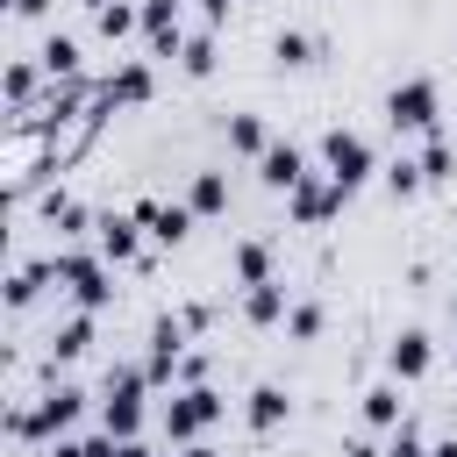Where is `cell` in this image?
I'll list each match as a JSON object with an SVG mask.
<instances>
[{"instance_id": "1", "label": "cell", "mask_w": 457, "mask_h": 457, "mask_svg": "<svg viewBox=\"0 0 457 457\" xmlns=\"http://www.w3.org/2000/svg\"><path fill=\"white\" fill-rule=\"evenodd\" d=\"M50 278L71 293V307H86V314H100L107 300H114V264L100 257V250H50Z\"/></svg>"}, {"instance_id": "2", "label": "cell", "mask_w": 457, "mask_h": 457, "mask_svg": "<svg viewBox=\"0 0 457 457\" xmlns=\"http://www.w3.org/2000/svg\"><path fill=\"white\" fill-rule=\"evenodd\" d=\"M221 414H228V400H221L214 386H179V393L164 400V436L186 450V443H200V436H207Z\"/></svg>"}, {"instance_id": "3", "label": "cell", "mask_w": 457, "mask_h": 457, "mask_svg": "<svg viewBox=\"0 0 457 457\" xmlns=\"http://www.w3.org/2000/svg\"><path fill=\"white\" fill-rule=\"evenodd\" d=\"M321 164H328V179H336L343 193H357V186L378 171V150H371V136H357V129H328V136H321Z\"/></svg>"}, {"instance_id": "4", "label": "cell", "mask_w": 457, "mask_h": 457, "mask_svg": "<svg viewBox=\"0 0 457 457\" xmlns=\"http://www.w3.org/2000/svg\"><path fill=\"white\" fill-rule=\"evenodd\" d=\"M436 114H443V93H436V79H400L393 93H386V121L393 129H436Z\"/></svg>"}, {"instance_id": "5", "label": "cell", "mask_w": 457, "mask_h": 457, "mask_svg": "<svg viewBox=\"0 0 457 457\" xmlns=\"http://www.w3.org/2000/svg\"><path fill=\"white\" fill-rule=\"evenodd\" d=\"M186 343H193V328H186L179 314H157V321H150V364H143V371H150V386H171V378H179Z\"/></svg>"}, {"instance_id": "6", "label": "cell", "mask_w": 457, "mask_h": 457, "mask_svg": "<svg viewBox=\"0 0 457 457\" xmlns=\"http://www.w3.org/2000/svg\"><path fill=\"white\" fill-rule=\"evenodd\" d=\"M343 200H350V193H343V186H336L328 171H321V179L307 171V179H300V186L286 193V207H293V221H300V228H321L328 214H343Z\"/></svg>"}, {"instance_id": "7", "label": "cell", "mask_w": 457, "mask_h": 457, "mask_svg": "<svg viewBox=\"0 0 457 457\" xmlns=\"http://www.w3.org/2000/svg\"><path fill=\"white\" fill-rule=\"evenodd\" d=\"M79 414H86V393H79L71 378H50V386H43V400H36V443H57Z\"/></svg>"}, {"instance_id": "8", "label": "cell", "mask_w": 457, "mask_h": 457, "mask_svg": "<svg viewBox=\"0 0 457 457\" xmlns=\"http://www.w3.org/2000/svg\"><path fill=\"white\" fill-rule=\"evenodd\" d=\"M143 43H150V57H179L186 50V0H143Z\"/></svg>"}, {"instance_id": "9", "label": "cell", "mask_w": 457, "mask_h": 457, "mask_svg": "<svg viewBox=\"0 0 457 457\" xmlns=\"http://www.w3.org/2000/svg\"><path fill=\"white\" fill-rule=\"evenodd\" d=\"M129 214H136V221L150 228V243H164V250H179V243H186V228L200 221V214H193L186 200H136Z\"/></svg>"}, {"instance_id": "10", "label": "cell", "mask_w": 457, "mask_h": 457, "mask_svg": "<svg viewBox=\"0 0 457 457\" xmlns=\"http://www.w3.org/2000/svg\"><path fill=\"white\" fill-rule=\"evenodd\" d=\"M93 236H100V257H107V264H136V257H143V221H136L129 207H107V214L93 221Z\"/></svg>"}, {"instance_id": "11", "label": "cell", "mask_w": 457, "mask_h": 457, "mask_svg": "<svg viewBox=\"0 0 457 457\" xmlns=\"http://www.w3.org/2000/svg\"><path fill=\"white\" fill-rule=\"evenodd\" d=\"M93 93H100L107 107H143V100L157 93V71H150L143 57H129V64H114V71H107V79H100Z\"/></svg>"}, {"instance_id": "12", "label": "cell", "mask_w": 457, "mask_h": 457, "mask_svg": "<svg viewBox=\"0 0 457 457\" xmlns=\"http://www.w3.org/2000/svg\"><path fill=\"white\" fill-rule=\"evenodd\" d=\"M436 364V343H428V328H400L393 343H386V371L393 378H421Z\"/></svg>"}, {"instance_id": "13", "label": "cell", "mask_w": 457, "mask_h": 457, "mask_svg": "<svg viewBox=\"0 0 457 457\" xmlns=\"http://www.w3.org/2000/svg\"><path fill=\"white\" fill-rule=\"evenodd\" d=\"M257 179H264L271 193H293V186L307 179V150H300V143H271V150L257 157Z\"/></svg>"}, {"instance_id": "14", "label": "cell", "mask_w": 457, "mask_h": 457, "mask_svg": "<svg viewBox=\"0 0 457 457\" xmlns=\"http://www.w3.org/2000/svg\"><path fill=\"white\" fill-rule=\"evenodd\" d=\"M86 350H93V314H86V307H71V314L50 328V371H57V364H71V357H86Z\"/></svg>"}, {"instance_id": "15", "label": "cell", "mask_w": 457, "mask_h": 457, "mask_svg": "<svg viewBox=\"0 0 457 457\" xmlns=\"http://www.w3.org/2000/svg\"><path fill=\"white\" fill-rule=\"evenodd\" d=\"M43 79H50V71H43L36 57H14V64H7V79H0L7 107H14V114H36V86H43Z\"/></svg>"}, {"instance_id": "16", "label": "cell", "mask_w": 457, "mask_h": 457, "mask_svg": "<svg viewBox=\"0 0 457 457\" xmlns=\"http://www.w3.org/2000/svg\"><path fill=\"white\" fill-rule=\"evenodd\" d=\"M293 414V400H286V386H250V400H243V421L257 428V436H271L278 421Z\"/></svg>"}, {"instance_id": "17", "label": "cell", "mask_w": 457, "mask_h": 457, "mask_svg": "<svg viewBox=\"0 0 457 457\" xmlns=\"http://www.w3.org/2000/svg\"><path fill=\"white\" fill-rule=\"evenodd\" d=\"M36 64L50 71V86H57V79H79V64H86V57H79V36L50 29V36H43V50H36Z\"/></svg>"}, {"instance_id": "18", "label": "cell", "mask_w": 457, "mask_h": 457, "mask_svg": "<svg viewBox=\"0 0 457 457\" xmlns=\"http://www.w3.org/2000/svg\"><path fill=\"white\" fill-rule=\"evenodd\" d=\"M221 136H228V150H236V157H264V150L278 143V136L264 129V114H228V121H221Z\"/></svg>"}, {"instance_id": "19", "label": "cell", "mask_w": 457, "mask_h": 457, "mask_svg": "<svg viewBox=\"0 0 457 457\" xmlns=\"http://www.w3.org/2000/svg\"><path fill=\"white\" fill-rule=\"evenodd\" d=\"M228 271H236L243 286H271V243H264V236H243V243L228 250Z\"/></svg>"}, {"instance_id": "20", "label": "cell", "mask_w": 457, "mask_h": 457, "mask_svg": "<svg viewBox=\"0 0 457 457\" xmlns=\"http://www.w3.org/2000/svg\"><path fill=\"white\" fill-rule=\"evenodd\" d=\"M43 286H57V278H50V257L14 264V271H7V307H14V314H21V307H36V293H43Z\"/></svg>"}, {"instance_id": "21", "label": "cell", "mask_w": 457, "mask_h": 457, "mask_svg": "<svg viewBox=\"0 0 457 457\" xmlns=\"http://www.w3.org/2000/svg\"><path fill=\"white\" fill-rule=\"evenodd\" d=\"M400 421H407V407H400V378H378V386L364 393V428H386V436H393Z\"/></svg>"}, {"instance_id": "22", "label": "cell", "mask_w": 457, "mask_h": 457, "mask_svg": "<svg viewBox=\"0 0 457 457\" xmlns=\"http://www.w3.org/2000/svg\"><path fill=\"white\" fill-rule=\"evenodd\" d=\"M100 428L107 436H143V393H100Z\"/></svg>"}, {"instance_id": "23", "label": "cell", "mask_w": 457, "mask_h": 457, "mask_svg": "<svg viewBox=\"0 0 457 457\" xmlns=\"http://www.w3.org/2000/svg\"><path fill=\"white\" fill-rule=\"evenodd\" d=\"M186 207L193 214H228V171H193V186H186Z\"/></svg>"}, {"instance_id": "24", "label": "cell", "mask_w": 457, "mask_h": 457, "mask_svg": "<svg viewBox=\"0 0 457 457\" xmlns=\"http://www.w3.org/2000/svg\"><path fill=\"white\" fill-rule=\"evenodd\" d=\"M93 29H100L107 43H121V36L143 29V7H129V0H93Z\"/></svg>"}, {"instance_id": "25", "label": "cell", "mask_w": 457, "mask_h": 457, "mask_svg": "<svg viewBox=\"0 0 457 457\" xmlns=\"http://www.w3.org/2000/svg\"><path fill=\"white\" fill-rule=\"evenodd\" d=\"M286 307H293V300H286V286H278V278H271V286H243V314H250L257 328L286 321Z\"/></svg>"}, {"instance_id": "26", "label": "cell", "mask_w": 457, "mask_h": 457, "mask_svg": "<svg viewBox=\"0 0 457 457\" xmlns=\"http://www.w3.org/2000/svg\"><path fill=\"white\" fill-rule=\"evenodd\" d=\"M314 50H321V43H314L307 29H278V36H271V64H278V71H300V64H314Z\"/></svg>"}, {"instance_id": "27", "label": "cell", "mask_w": 457, "mask_h": 457, "mask_svg": "<svg viewBox=\"0 0 457 457\" xmlns=\"http://www.w3.org/2000/svg\"><path fill=\"white\" fill-rule=\"evenodd\" d=\"M43 221H50L57 236H86V228H93L100 214H86V207H79L71 193H50V200H43Z\"/></svg>"}, {"instance_id": "28", "label": "cell", "mask_w": 457, "mask_h": 457, "mask_svg": "<svg viewBox=\"0 0 457 457\" xmlns=\"http://www.w3.org/2000/svg\"><path fill=\"white\" fill-rule=\"evenodd\" d=\"M421 171H428V186L457 179V143H450L443 129H428V143H421Z\"/></svg>"}, {"instance_id": "29", "label": "cell", "mask_w": 457, "mask_h": 457, "mask_svg": "<svg viewBox=\"0 0 457 457\" xmlns=\"http://www.w3.org/2000/svg\"><path fill=\"white\" fill-rule=\"evenodd\" d=\"M421 186H428V171H421V157H393V164H386V193H393V200H414Z\"/></svg>"}, {"instance_id": "30", "label": "cell", "mask_w": 457, "mask_h": 457, "mask_svg": "<svg viewBox=\"0 0 457 457\" xmlns=\"http://www.w3.org/2000/svg\"><path fill=\"white\" fill-rule=\"evenodd\" d=\"M179 71H186V79H207V71H214V29L186 36V50H179Z\"/></svg>"}, {"instance_id": "31", "label": "cell", "mask_w": 457, "mask_h": 457, "mask_svg": "<svg viewBox=\"0 0 457 457\" xmlns=\"http://www.w3.org/2000/svg\"><path fill=\"white\" fill-rule=\"evenodd\" d=\"M321 321H328V314H321V300H293V307H286V336H293V343H314V336H321Z\"/></svg>"}, {"instance_id": "32", "label": "cell", "mask_w": 457, "mask_h": 457, "mask_svg": "<svg viewBox=\"0 0 457 457\" xmlns=\"http://www.w3.org/2000/svg\"><path fill=\"white\" fill-rule=\"evenodd\" d=\"M386 457H428L421 428H414V421H400V428H393V443H386Z\"/></svg>"}, {"instance_id": "33", "label": "cell", "mask_w": 457, "mask_h": 457, "mask_svg": "<svg viewBox=\"0 0 457 457\" xmlns=\"http://www.w3.org/2000/svg\"><path fill=\"white\" fill-rule=\"evenodd\" d=\"M7 7H14V21H43L50 14V0H7Z\"/></svg>"}, {"instance_id": "34", "label": "cell", "mask_w": 457, "mask_h": 457, "mask_svg": "<svg viewBox=\"0 0 457 457\" xmlns=\"http://www.w3.org/2000/svg\"><path fill=\"white\" fill-rule=\"evenodd\" d=\"M200 21H207V29H221V21H228V0H200Z\"/></svg>"}, {"instance_id": "35", "label": "cell", "mask_w": 457, "mask_h": 457, "mask_svg": "<svg viewBox=\"0 0 457 457\" xmlns=\"http://www.w3.org/2000/svg\"><path fill=\"white\" fill-rule=\"evenodd\" d=\"M343 457H386V450H378L371 436H350V443H343Z\"/></svg>"}, {"instance_id": "36", "label": "cell", "mask_w": 457, "mask_h": 457, "mask_svg": "<svg viewBox=\"0 0 457 457\" xmlns=\"http://www.w3.org/2000/svg\"><path fill=\"white\" fill-rule=\"evenodd\" d=\"M43 457H86V436H79V443H71V436H57V443H50Z\"/></svg>"}, {"instance_id": "37", "label": "cell", "mask_w": 457, "mask_h": 457, "mask_svg": "<svg viewBox=\"0 0 457 457\" xmlns=\"http://www.w3.org/2000/svg\"><path fill=\"white\" fill-rule=\"evenodd\" d=\"M114 457H157V450H150L143 436H121V450H114Z\"/></svg>"}, {"instance_id": "38", "label": "cell", "mask_w": 457, "mask_h": 457, "mask_svg": "<svg viewBox=\"0 0 457 457\" xmlns=\"http://www.w3.org/2000/svg\"><path fill=\"white\" fill-rule=\"evenodd\" d=\"M179 457H221V450H214V443H186Z\"/></svg>"}, {"instance_id": "39", "label": "cell", "mask_w": 457, "mask_h": 457, "mask_svg": "<svg viewBox=\"0 0 457 457\" xmlns=\"http://www.w3.org/2000/svg\"><path fill=\"white\" fill-rule=\"evenodd\" d=\"M428 457H457V436H443V443H428Z\"/></svg>"}, {"instance_id": "40", "label": "cell", "mask_w": 457, "mask_h": 457, "mask_svg": "<svg viewBox=\"0 0 457 457\" xmlns=\"http://www.w3.org/2000/svg\"><path fill=\"white\" fill-rule=\"evenodd\" d=\"M450 321H457V293H450Z\"/></svg>"}, {"instance_id": "41", "label": "cell", "mask_w": 457, "mask_h": 457, "mask_svg": "<svg viewBox=\"0 0 457 457\" xmlns=\"http://www.w3.org/2000/svg\"><path fill=\"white\" fill-rule=\"evenodd\" d=\"M164 457H171V450H164Z\"/></svg>"}]
</instances>
